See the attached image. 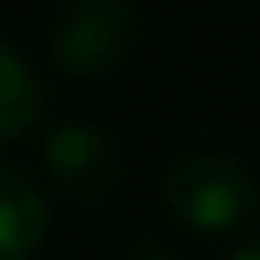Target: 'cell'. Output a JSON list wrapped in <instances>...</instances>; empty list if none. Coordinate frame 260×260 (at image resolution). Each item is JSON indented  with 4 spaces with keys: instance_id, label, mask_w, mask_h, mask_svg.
I'll return each mask as SVG.
<instances>
[{
    "instance_id": "cell-1",
    "label": "cell",
    "mask_w": 260,
    "mask_h": 260,
    "mask_svg": "<svg viewBox=\"0 0 260 260\" xmlns=\"http://www.w3.org/2000/svg\"><path fill=\"white\" fill-rule=\"evenodd\" d=\"M165 206L183 229L197 233H229L242 229L260 206L256 178L219 151L178 155L165 174Z\"/></svg>"
},
{
    "instance_id": "cell-2",
    "label": "cell",
    "mask_w": 260,
    "mask_h": 260,
    "mask_svg": "<svg viewBox=\"0 0 260 260\" xmlns=\"http://www.w3.org/2000/svg\"><path fill=\"white\" fill-rule=\"evenodd\" d=\"M137 32L133 0H64L50 23V55L69 78H105L133 55Z\"/></svg>"
},
{
    "instance_id": "cell-3",
    "label": "cell",
    "mask_w": 260,
    "mask_h": 260,
    "mask_svg": "<svg viewBox=\"0 0 260 260\" xmlns=\"http://www.w3.org/2000/svg\"><path fill=\"white\" fill-rule=\"evenodd\" d=\"M41 160H46V174L55 178V187L78 201H101L119 178V151L91 123L50 128L41 142Z\"/></svg>"
},
{
    "instance_id": "cell-4",
    "label": "cell",
    "mask_w": 260,
    "mask_h": 260,
    "mask_svg": "<svg viewBox=\"0 0 260 260\" xmlns=\"http://www.w3.org/2000/svg\"><path fill=\"white\" fill-rule=\"evenodd\" d=\"M50 210L41 187L14 169L0 165V260H32V251L46 242Z\"/></svg>"
},
{
    "instance_id": "cell-5",
    "label": "cell",
    "mask_w": 260,
    "mask_h": 260,
    "mask_svg": "<svg viewBox=\"0 0 260 260\" xmlns=\"http://www.w3.org/2000/svg\"><path fill=\"white\" fill-rule=\"evenodd\" d=\"M41 101H46V91H41L32 64L14 46L0 41V142L23 137L41 119Z\"/></svg>"
},
{
    "instance_id": "cell-6",
    "label": "cell",
    "mask_w": 260,
    "mask_h": 260,
    "mask_svg": "<svg viewBox=\"0 0 260 260\" xmlns=\"http://www.w3.org/2000/svg\"><path fill=\"white\" fill-rule=\"evenodd\" d=\"M137 260H178V256H174L165 242H142V247H137Z\"/></svg>"
},
{
    "instance_id": "cell-7",
    "label": "cell",
    "mask_w": 260,
    "mask_h": 260,
    "mask_svg": "<svg viewBox=\"0 0 260 260\" xmlns=\"http://www.w3.org/2000/svg\"><path fill=\"white\" fill-rule=\"evenodd\" d=\"M229 260H260V238H251V242H242V247H238V251H233Z\"/></svg>"
}]
</instances>
